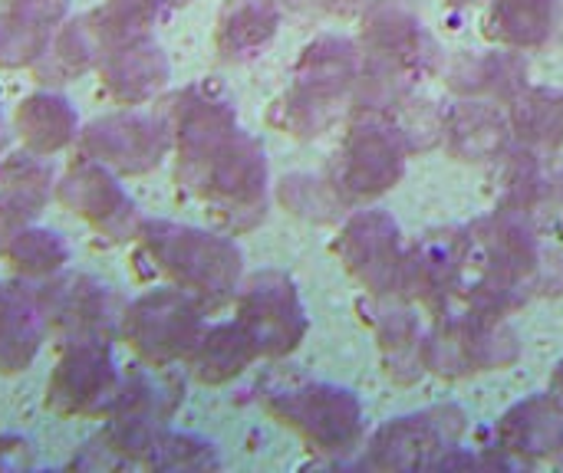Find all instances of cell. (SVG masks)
Instances as JSON below:
<instances>
[{
  "instance_id": "3957f363",
  "label": "cell",
  "mask_w": 563,
  "mask_h": 473,
  "mask_svg": "<svg viewBox=\"0 0 563 473\" xmlns=\"http://www.w3.org/2000/svg\"><path fill=\"white\" fill-rule=\"evenodd\" d=\"M399 174V151L383 128H360L340 155V194L366 201L386 191Z\"/></svg>"
},
{
  "instance_id": "5b68a950",
  "label": "cell",
  "mask_w": 563,
  "mask_h": 473,
  "mask_svg": "<svg viewBox=\"0 0 563 473\" xmlns=\"http://www.w3.org/2000/svg\"><path fill=\"white\" fill-rule=\"evenodd\" d=\"M416 40H419V26L412 20V13L406 7L396 3H376L373 13L366 16V43L373 49L376 59L383 63H406L416 56Z\"/></svg>"
},
{
  "instance_id": "ba28073f",
  "label": "cell",
  "mask_w": 563,
  "mask_h": 473,
  "mask_svg": "<svg viewBox=\"0 0 563 473\" xmlns=\"http://www.w3.org/2000/svg\"><path fill=\"white\" fill-rule=\"evenodd\" d=\"M449 3H475V0H449Z\"/></svg>"
},
{
  "instance_id": "7a4b0ae2",
  "label": "cell",
  "mask_w": 563,
  "mask_h": 473,
  "mask_svg": "<svg viewBox=\"0 0 563 473\" xmlns=\"http://www.w3.org/2000/svg\"><path fill=\"white\" fill-rule=\"evenodd\" d=\"M343 260L376 293H389L406 280V263L399 254L396 227L386 217H360L343 230Z\"/></svg>"
},
{
  "instance_id": "52a82bcc",
  "label": "cell",
  "mask_w": 563,
  "mask_h": 473,
  "mask_svg": "<svg viewBox=\"0 0 563 473\" xmlns=\"http://www.w3.org/2000/svg\"><path fill=\"white\" fill-rule=\"evenodd\" d=\"M554 421H558V418H551V415L544 412V418H541V425H538V441H541V444H554V441H558V425H554ZM515 425H518V428H525L521 421H515ZM525 431L534 438V428H525ZM518 444H521V448H515V451H528V454H534V441H525V438H521Z\"/></svg>"
},
{
  "instance_id": "6da1fadb",
  "label": "cell",
  "mask_w": 563,
  "mask_h": 473,
  "mask_svg": "<svg viewBox=\"0 0 563 473\" xmlns=\"http://www.w3.org/2000/svg\"><path fill=\"white\" fill-rule=\"evenodd\" d=\"M531 267L534 244L528 234L498 221L478 224V234L459 244V280L468 277V293L488 316L515 303L511 296L521 293Z\"/></svg>"
},
{
  "instance_id": "8992f818",
  "label": "cell",
  "mask_w": 563,
  "mask_h": 473,
  "mask_svg": "<svg viewBox=\"0 0 563 473\" xmlns=\"http://www.w3.org/2000/svg\"><path fill=\"white\" fill-rule=\"evenodd\" d=\"M515 125L525 138L538 145H554L563 138V95L531 92L515 105Z\"/></svg>"
},
{
  "instance_id": "277c9868",
  "label": "cell",
  "mask_w": 563,
  "mask_h": 473,
  "mask_svg": "<svg viewBox=\"0 0 563 473\" xmlns=\"http://www.w3.org/2000/svg\"><path fill=\"white\" fill-rule=\"evenodd\" d=\"M551 23H554L551 0H495L485 20V33L515 49H528L548 40Z\"/></svg>"
}]
</instances>
